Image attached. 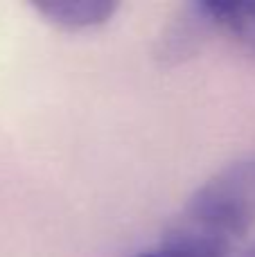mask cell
Masks as SVG:
<instances>
[{"instance_id":"cell-1","label":"cell","mask_w":255,"mask_h":257,"mask_svg":"<svg viewBox=\"0 0 255 257\" xmlns=\"http://www.w3.org/2000/svg\"><path fill=\"white\" fill-rule=\"evenodd\" d=\"M253 221L255 149L206 178L185 201L181 214L172 221V228L233 250Z\"/></svg>"},{"instance_id":"cell-2","label":"cell","mask_w":255,"mask_h":257,"mask_svg":"<svg viewBox=\"0 0 255 257\" xmlns=\"http://www.w3.org/2000/svg\"><path fill=\"white\" fill-rule=\"evenodd\" d=\"M201 14L210 36L224 34L237 48L255 57V3L244 0H201Z\"/></svg>"},{"instance_id":"cell-3","label":"cell","mask_w":255,"mask_h":257,"mask_svg":"<svg viewBox=\"0 0 255 257\" xmlns=\"http://www.w3.org/2000/svg\"><path fill=\"white\" fill-rule=\"evenodd\" d=\"M34 9L59 30L86 32L106 25L117 12V5L108 0H50L36 3Z\"/></svg>"},{"instance_id":"cell-4","label":"cell","mask_w":255,"mask_h":257,"mask_svg":"<svg viewBox=\"0 0 255 257\" xmlns=\"http://www.w3.org/2000/svg\"><path fill=\"white\" fill-rule=\"evenodd\" d=\"M230 253L233 250L224 248V246L170 226L156 244L136 253L134 257H230Z\"/></svg>"},{"instance_id":"cell-5","label":"cell","mask_w":255,"mask_h":257,"mask_svg":"<svg viewBox=\"0 0 255 257\" xmlns=\"http://www.w3.org/2000/svg\"><path fill=\"white\" fill-rule=\"evenodd\" d=\"M239 257H255V244L251 246V248H246V250H244V253L239 255Z\"/></svg>"}]
</instances>
